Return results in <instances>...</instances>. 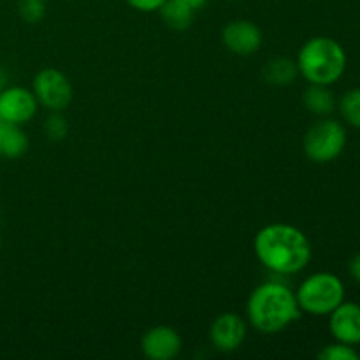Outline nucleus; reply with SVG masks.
Wrapping results in <instances>:
<instances>
[{"label": "nucleus", "instance_id": "nucleus-8", "mask_svg": "<svg viewBox=\"0 0 360 360\" xmlns=\"http://www.w3.org/2000/svg\"><path fill=\"white\" fill-rule=\"evenodd\" d=\"M181 350V334L171 326H155L141 338V352L150 360H172Z\"/></svg>", "mask_w": 360, "mask_h": 360}, {"label": "nucleus", "instance_id": "nucleus-4", "mask_svg": "<svg viewBox=\"0 0 360 360\" xmlns=\"http://www.w3.org/2000/svg\"><path fill=\"white\" fill-rule=\"evenodd\" d=\"M295 299L302 313L327 316L345 301V285L340 276L327 271L313 273L299 285Z\"/></svg>", "mask_w": 360, "mask_h": 360}, {"label": "nucleus", "instance_id": "nucleus-10", "mask_svg": "<svg viewBox=\"0 0 360 360\" xmlns=\"http://www.w3.org/2000/svg\"><path fill=\"white\" fill-rule=\"evenodd\" d=\"M221 42L238 56L255 55L262 46V30L250 20H232L221 30Z\"/></svg>", "mask_w": 360, "mask_h": 360}, {"label": "nucleus", "instance_id": "nucleus-13", "mask_svg": "<svg viewBox=\"0 0 360 360\" xmlns=\"http://www.w3.org/2000/svg\"><path fill=\"white\" fill-rule=\"evenodd\" d=\"M262 76L266 83L273 84V86H288L299 76L297 63L287 56H273L264 65Z\"/></svg>", "mask_w": 360, "mask_h": 360}, {"label": "nucleus", "instance_id": "nucleus-14", "mask_svg": "<svg viewBox=\"0 0 360 360\" xmlns=\"http://www.w3.org/2000/svg\"><path fill=\"white\" fill-rule=\"evenodd\" d=\"M302 102L306 109L316 116H329L336 109V97L333 90L323 84H309L302 94Z\"/></svg>", "mask_w": 360, "mask_h": 360}, {"label": "nucleus", "instance_id": "nucleus-3", "mask_svg": "<svg viewBox=\"0 0 360 360\" xmlns=\"http://www.w3.org/2000/svg\"><path fill=\"white\" fill-rule=\"evenodd\" d=\"M347 51L343 46L326 35L306 41L295 58L299 74L309 84H323V86H333L341 79L347 70Z\"/></svg>", "mask_w": 360, "mask_h": 360}, {"label": "nucleus", "instance_id": "nucleus-18", "mask_svg": "<svg viewBox=\"0 0 360 360\" xmlns=\"http://www.w3.org/2000/svg\"><path fill=\"white\" fill-rule=\"evenodd\" d=\"M316 357L320 360H359V352L352 345H345L336 341V343H330L327 347H323Z\"/></svg>", "mask_w": 360, "mask_h": 360}, {"label": "nucleus", "instance_id": "nucleus-24", "mask_svg": "<svg viewBox=\"0 0 360 360\" xmlns=\"http://www.w3.org/2000/svg\"><path fill=\"white\" fill-rule=\"evenodd\" d=\"M359 359H360V354H359Z\"/></svg>", "mask_w": 360, "mask_h": 360}, {"label": "nucleus", "instance_id": "nucleus-1", "mask_svg": "<svg viewBox=\"0 0 360 360\" xmlns=\"http://www.w3.org/2000/svg\"><path fill=\"white\" fill-rule=\"evenodd\" d=\"M253 252L271 273L292 276L308 267L313 248L308 236L290 224H269L253 239Z\"/></svg>", "mask_w": 360, "mask_h": 360}, {"label": "nucleus", "instance_id": "nucleus-19", "mask_svg": "<svg viewBox=\"0 0 360 360\" xmlns=\"http://www.w3.org/2000/svg\"><path fill=\"white\" fill-rule=\"evenodd\" d=\"M44 132L49 141L65 139L67 132H69V123H67V120L63 118L62 112H51V115L46 118Z\"/></svg>", "mask_w": 360, "mask_h": 360}, {"label": "nucleus", "instance_id": "nucleus-9", "mask_svg": "<svg viewBox=\"0 0 360 360\" xmlns=\"http://www.w3.org/2000/svg\"><path fill=\"white\" fill-rule=\"evenodd\" d=\"M39 102L34 91L25 86H9L0 90V118L23 125L37 115Z\"/></svg>", "mask_w": 360, "mask_h": 360}, {"label": "nucleus", "instance_id": "nucleus-20", "mask_svg": "<svg viewBox=\"0 0 360 360\" xmlns=\"http://www.w3.org/2000/svg\"><path fill=\"white\" fill-rule=\"evenodd\" d=\"M125 2L136 11H141V13H153V11H158L164 6L165 0H125Z\"/></svg>", "mask_w": 360, "mask_h": 360}, {"label": "nucleus", "instance_id": "nucleus-21", "mask_svg": "<svg viewBox=\"0 0 360 360\" xmlns=\"http://www.w3.org/2000/svg\"><path fill=\"white\" fill-rule=\"evenodd\" d=\"M348 271H350V276L360 283V253L352 257V260L348 262Z\"/></svg>", "mask_w": 360, "mask_h": 360}, {"label": "nucleus", "instance_id": "nucleus-22", "mask_svg": "<svg viewBox=\"0 0 360 360\" xmlns=\"http://www.w3.org/2000/svg\"><path fill=\"white\" fill-rule=\"evenodd\" d=\"M183 2L188 4V6L192 7L193 11H199V9H202L204 6H206L207 0H183Z\"/></svg>", "mask_w": 360, "mask_h": 360}, {"label": "nucleus", "instance_id": "nucleus-6", "mask_svg": "<svg viewBox=\"0 0 360 360\" xmlns=\"http://www.w3.org/2000/svg\"><path fill=\"white\" fill-rule=\"evenodd\" d=\"M32 91L37 98L39 105L49 112H63L70 105L74 97V88L69 77L58 69L39 70L32 81Z\"/></svg>", "mask_w": 360, "mask_h": 360}, {"label": "nucleus", "instance_id": "nucleus-15", "mask_svg": "<svg viewBox=\"0 0 360 360\" xmlns=\"http://www.w3.org/2000/svg\"><path fill=\"white\" fill-rule=\"evenodd\" d=\"M158 13L169 28L178 32L192 27L193 18H195V11L183 0H165Z\"/></svg>", "mask_w": 360, "mask_h": 360}, {"label": "nucleus", "instance_id": "nucleus-16", "mask_svg": "<svg viewBox=\"0 0 360 360\" xmlns=\"http://www.w3.org/2000/svg\"><path fill=\"white\" fill-rule=\"evenodd\" d=\"M341 118L350 127L360 129V88H350L343 94L340 104Z\"/></svg>", "mask_w": 360, "mask_h": 360}, {"label": "nucleus", "instance_id": "nucleus-2", "mask_svg": "<svg viewBox=\"0 0 360 360\" xmlns=\"http://www.w3.org/2000/svg\"><path fill=\"white\" fill-rule=\"evenodd\" d=\"M302 311L287 285L280 281H266L255 287L246 302V319L260 334H278L301 319Z\"/></svg>", "mask_w": 360, "mask_h": 360}, {"label": "nucleus", "instance_id": "nucleus-17", "mask_svg": "<svg viewBox=\"0 0 360 360\" xmlns=\"http://www.w3.org/2000/svg\"><path fill=\"white\" fill-rule=\"evenodd\" d=\"M18 14L25 23H39L46 16V0H18Z\"/></svg>", "mask_w": 360, "mask_h": 360}, {"label": "nucleus", "instance_id": "nucleus-5", "mask_svg": "<svg viewBox=\"0 0 360 360\" xmlns=\"http://www.w3.org/2000/svg\"><path fill=\"white\" fill-rule=\"evenodd\" d=\"M348 143L347 129L341 122L333 118H323L313 123L304 134L302 148L306 157L316 164H329L341 157Z\"/></svg>", "mask_w": 360, "mask_h": 360}, {"label": "nucleus", "instance_id": "nucleus-7", "mask_svg": "<svg viewBox=\"0 0 360 360\" xmlns=\"http://www.w3.org/2000/svg\"><path fill=\"white\" fill-rule=\"evenodd\" d=\"M248 334V323L238 313H221L210 327V341L214 350L232 354L243 347Z\"/></svg>", "mask_w": 360, "mask_h": 360}, {"label": "nucleus", "instance_id": "nucleus-23", "mask_svg": "<svg viewBox=\"0 0 360 360\" xmlns=\"http://www.w3.org/2000/svg\"><path fill=\"white\" fill-rule=\"evenodd\" d=\"M0 253H2V236H0Z\"/></svg>", "mask_w": 360, "mask_h": 360}, {"label": "nucleus", "instance_id": "nucleus-12", "mask_svg": "<svg viewBox=\"0 0 360 360\" xmlns=\"http://www.w3.org/2000/svg\"><path fill=\"white\" fill-rule=\"evenodd\" d=\"M28 144L30 143L27 134L21 130V125L0 118V157L9 160L23 157L28 150Z\"/></svg>", "mask_w": 360, "mask_h": 360}, {"label": "nucleus", "instance_id": "nucleus-11", "mask_svg": "<svg viewBox=\"0 0 360 360\" xmlns=\"http://www.w3.org/2000/svg\"><path fill=\"white\" fill-rule=\"evenodd\" d=\"M327 316H329V330L334 340L352 347L360 345V304L343 301Z\"/></svg>", "mask_w": 360, "mask_h": 360}]
</instances>
